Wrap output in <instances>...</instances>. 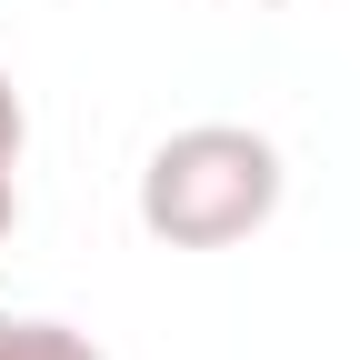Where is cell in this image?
Segmentation results:
<instances>
[{
  "label": "cell",
  "instance_id": "5",
  "mask_svg": "<svg viewBox=\"0 0 360 360\" xmlns=\"http://www.w3.org/2000/svg\"><path fill=\"white\" fill-rule=\"evenodd\" d=\"M250 11H290V0H250Z\"/></svg>",
  "mask_w": 360,
  "mask_h": 360
},
{
  "label": "cell",
  "instance_id": "4",
  "mask_svg": "<svg viewBox=\"0 0 360 360\" xmlns=\"http://www.w3.org/2000/svg\"><path fill=\"white\" fill-rule=\"evenodd\" d=\"M11 220H20V170H0V240H11Z\"/></svg>",
  "mask_w": 360,
  "mask_h": 360
},
{
  "label": "cell",
  "instance_id": "2",
  "mask_svg": "<svg viewBox=\"0 0 360 360\" xmlns=\"http://www.w3.org/2000/svg\"><path fill=\"white\" fill-rule=\"evenodd\" d=\"M0 360H101V340L70 330V321H11V350Z\"/></svg>",
  "mask_w": 360,
  "mask_h": 360
},
{
  "label": "cell",
  "instance_id": "6",
  "mask_svg": "<svg viewBox=\"0 0 360 360\" xmlns=\"http://www.w3.org/2000/svg\"><path fill=\"white\" fill-rule=\"evenodd\" d=\"M0 350H11V310H0Z\"/></svg>",
  "mask_w": 360,
  "mask_h": 360
},
{
  "label": "cell",
  "instance_id": "3",
  "mask_svg": "<svg viewBox=\"0 0 360 360\" xmlns=\"http://www.w3.org/2000/svg\"><path fill=\"white\" fill-rule=\"evenodd\" d=\"M20 141H30V110H20L11 70H0V170H20Z\"/></svg>",
  "mask_w": 360,
  "mask_h": 360
},
{
  "label": "cell",
  "instance_id": "1",
  "mask_svg": "<svg viewBox=\"0 0 360 360\" xmlns=\"http://www.w3.org/2000/svg\"><path fill=\"white\" fill-rule=\"evenodd\" d=\"M281 210V150L250 120H191L141 170V231L160 250H231Z\"/></svg>",
  "mask_w": 360,
  "mask_h": 360
}]
</instances>
